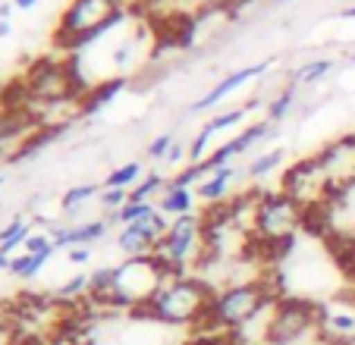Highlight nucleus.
Wrapping results in <instances>:
<instances>
[{
    "mask_svg": "<svg viewBox=\"0 0 355 345\" xmlns=\"http://www.w3.org/2000/svg\"><path fill=\"white\" fill-rule=\"evenodd\" d=\"M214 295L217 285L211 279L195 273H173L151 299V305L139 314L161 326H205Z\"/></svg>",
    "mask_w": 355,
    "mask_h": 345,
    "instance_id": "obj_1",
    "label": "nucleus"
},
{
    "mask_svg": "<svg viewBox=\"0 0 355 345\" xmlns=\"http://www.w3.org/2000/svg\"><path fill=\"white\" fill-rule=\"evenodd\" d=\"M309 229V211L295 204L286 192H258L252 211V251L280 254Z\"/></svg>",
    "mask_w": 355,
    "mask_h": 345,
    "instance_id": "obj_2",
    "label": "nucleus"
},
{
    "mask_svg": "<svg viewBox=\"0 0 355 345\" xmlns=\"http://www.w3.org/2000/svg\"><path fill=\"white\" fill-rule=\"evenodd\" d=\"M280 299L283 295L270 289L268 279H245V283L220 285L214 301H211L205 326L223 330V333H236L245 324H252L255 317H261L264 311H270Z\"/></svg>",
    "mask_w": 355,
    "mask_h": 345,
    "instance_id": "obj_3",
    "label": "nucleus"
},
{
    "mask_svg": "<svg viewBox=\"0 0 355 345\" xmlns=\"http://www.w3.org/2000/svg\"><path fill=\"white\" fill-rule=\"evenodd\" d=\"M173 276L167 267L157 260V254H141V258H123L114 264V283H110L107 308H129V311H145L164 283Z\"/></svg>",
    "mask_w": 355,
    "mask_h": 345,
    "instance_id": "obj_4",
    "label": "nucleus"
},
{
    "mask_svg": "<svg viewBox=\"0 0 355 345\" xmlns=\"http://www.w3.org/2000/svg\"><path fill=\"white\" fill-rule=\"evenodd\" d=\"M123 19L120 0H69L57 22V44L63 51H76L82 44H92L110 26Z\"/></svg>",
    "mask_w": 355,
    "mask_h": 345,
    "instance_id": "obj_5",
    "label": "nucleus"
},
{
    "mask_svg": "<svg viewBox=\"0 0 355 345\" xmlns=\"http://www.w3.org/2000/svg\"><path fill=\"white\" fill-rule=\"evenodd\" d=\"M19 94L26 100L47 104V107L69 104V100L76 104L82 94V79L76 76L69 60H54V57H51V60L32 63V69H28L26 79H22Z\"/></svg>",
    "mask_w": 355,
    "mask_h": 345,
    "instance_id": "obj_6",
    "label": "nucleus"
},
{
    "mask_svg": "<svg viewBox=\"0 0 355 345\" xmlns=\"http://www.w3.org/2000/svg\"><path fill=\"white\" fill-rule=\"evenodd\" d=\"M318 333H321V305L309 299H295V295H283L270 311L264 345H302Z\"/></svg>",
    "mask_w": 355,
    "mask_h": 345,
    "instance_id": "obj_7",
    "label": "nucleus"
},
{
    "mask_svg": "<svg viewBox=\"0 0 355 345\" xmlns=\"http://www.w3.org/2000/svg\"><path fill=\"white\" fill-rule=\"evenodd\" d=\"M155 254L170 273H189V267L205 258V217L186 213V217L170 220Z\"/></svg>",
    "mask_w": 355,
    "mask_h": 345,
    "instance_id": "obj_8",
    "label": "nucleus"
},
{
    "mask_svg": "<svg viewBox=\"0 0 355 345\" xmlns=\"http://www.w3.org/2000/svg\"><path fill=\"white\" fill-rule=\"evenodd\" d=\"M355 229V179L336 182L324 204L309 213V233L324 236L334 245Z\"/></svg>",
    "mask_w": 355,
    "mask_h": 345,
    "instance_id": "obj_9",
    "label": "nucleus"
},
{
    "mask_svg": "<svg viewBox=\"0 0 355 345\" xmlns=\"http://www.w3.org/2000/svg\"><path fill=\"white\" fill-rule=\"evenodd\" d=\"M330 188H334V182H330V176L324 172L318 154L315 157L295 160V163L283 172V182H280V192H286L295 204H302L309 213L324 204V198L330 195Z\"/></svg>",
    "mask_w": 355,
    "mask_h": 345,
    "instance_id": "obj_10",
    "label": "nucleus"
},
{
    "mask_svg": "<svg viewBox=\"0 0 355 345\" xmlns=\"http://www.w3.org/2000/svg\"><path fill=\"white\" fill-rule=\"evenodd\" d=\"M170 226V217H164L161 211H155L151 217L139 220V223H129V226H120L116 233V248L120 254L126 258H141V254H155L157 242L164 239Z\"/></svg>",
    "mask_w": 355,
    "mask_h": 345,
    "instance_id": "obj_11",
    "label": "nucleus"
},
{
    "mask_svg": "<svg viewBox=\"0 0 355 345\" xmlns=\"http://www.w3.org/2000/svg\"><path fill=\"white\" fill-rule=\"evenodd\" d=\"M318 160H321L324 172L330 176V182H346L355 179V132H346L340 139L327 141V145L318 151Z\"/></svg>",
    "mask_w": 355,
    "mask_h": 345,
    "instance_id": "obj_12",
    "label": "nucleus"
},
{
    "mask_svg": "<svg viewBox=\"0 0 355 345\" xmlns=\"http://www.w3.org/2000/svg\"><path fill=\"white\" fill-rule=\"evenodd\" d=\"M268 69H270V60H261V63H252V67H242V69H236V73L223 76L220 82H214V85H211L208 94H201V98L195 100V104H192V113H201V110H211V107H217L220 100H227L230 94L239 91V88L248 85L252 79H261Z\"/></svg>",
    "mask_w": 355,
    "mask_h": 345,
    "instance_id": "obj_13",
    "label": "nucleus"
},
{
    "mask_svg": "<svg viewBox=\"0 0 355 345\" xmlns=\"http://www.w3.org/2000/svg\"><path fill=\"white\" fill-rule=\"evenodd\" d=\"M114 220L110 217H94L88 223H73V226H54L51 239L57 248H73V245H94L98 239H104Z\"/></svg>",
    "mask_w": 355,
    "mask_h": 345,
    "instance_id": "obj_14",
    "label": "nucleus"
},
{
    "mask_svg": "<svg viewBox=\"0 0 355 345\" xmlns=\"http://www.w3.org/2000/svg\"><path fill=\"white\" fill-rule=\"evenodd\" d=\"M195 192L192 188H180V186H164L161 198H157V211L164 213V217L176 220V217H186V213H195Z\"/></svg>",
    "mask_w": 355,
    "mask_h": 345,
    "instance_id": "obj_15",
    "label": "nucleus"
},
{
    "mask_svg": "<svg viewBox=\"0 0 355 345\" xmlns=\"http://www.w3.org/2000/svg\"><path fill=\"white\" fill-rule=\"evenodd\" d=\"M233 179H236V170H233V166H223V170L211 172L208 179L195 188V198H198L201 204H220V201L230 195Z\"/></svg>",
    "mask_w": 355,
    "mask_h": 345,
    "instance_id": "obj_16",
    "label": "nucleus"
},
{
    "mask_svg": "<svg viewBox=\"0 0 355 345\" xmlns=\"http://www.w3.org/2000/svg\"><path fill=\"white\" fill-rule=\"evenodd\" d=\"M104 192V186L101 182H79V186H69L67 192H63V198H60V207H63V217L73 223L76 220V213L82 211V207L88 204V201H94L98 195Z\"/></svg>",
    "mask_w": 355,
    "mask_h": 345,
    "instance_id": "obj_17",
    "label": "nucleus"
},
{
    "mask_svg": "<svg viewBox=\"0 0 355 345\" xmlns=\"http://www.w3.org/2000/svg\"><path fill=\"white\" fill-rule=\"evenodd\" d=\"M334 69H336V60H330V57H318V60H309V63H302L299 69H293L289 85H295V88L318 85V82H321L324 76H330Z\"/></svg>",
    "mask_w": 355,
    "mask_h": 345,
    "instance_id": "obj_18",
    "label": "nucleus"
},
{
    "mask_svg": "<svg viewBox=\"0 0 355 345\" xmlns=\"http://www.w3.org/2000/svg\"><path fill=\"white\" fill-rule=\"evenodd\" d=\"M32 226H35V223H28L26 217H19V213H16V217L10 220V223L3 226V229H0V251L13 254L16 248H22V245H26V239L35 233Z\"/></svg>",
    "mask_w": 355,
    "mask_h": 345,
    "instance_id": "obj_19",
    "label": "nucleus"
},
{
    "mask_svg": "<svg viewBox=\"0 0 355 345\" xmlns=\"http://www.w3.org/2000/svg\"><path fill=\"white\" fill-rule=\"evenodd\" d=\"M283 157H286V151H283V148L264 151L261 157L248 160V166H242V176H245V179H264V176H270V172L283 163Z\"/></svg>",
    "mask_w": 355,
    "mask_h": 345,
    "instance_id": "obj_20",
    "label": "nucleus"
},
{
    "mask_svg": "<svg viewBox=\"0 0 355 345\" xmlns=\"http://www.w3.org/2000/svg\"><path fill=\"white\" fill-rule=\"evenodd\" d=\"M295 107V85H286L280 94H274V98L268 100V110H264V120L274 123V126H280L283 120H286L289 113H293Z\"/></svg>",
    "mask_w": 355,
    "mask_h": 345,
    "instance_id": "obj_21",
    "label": "nucleus"
},
{
    "mask_svg": "<svg viewBox=\"0 0 355 345\" xmlns=\"http://www.w3.org/2000/svg\"><path fill=\"white\" fill-rule=\"evenodd\" d=\"M155 211H157V201H126L116 213H110V220L116 226H129V223H139V220L151 217Z\"/></svg>",
    "mask_w": 355,
    "mask_h": 345,
    "instance_id": "obj_22",
    "label": "nucleus"
},
{
    "mask_svg": "<svg viewBox=\"0 0 355 345\" xmlns=\"http://www.w3.org/2000/svg\"><path fill=\"white\" fill-rule=\"evenodd\" d=\"M258 104H261V100L255 98V100H248V104L236 107V110H223V113H217L214 120H208V126L214 129V132H227V129H236V126H239V123H242V120H245V116H248V113L255 110Z\"/></svg>",
    "mask_w": 355,
    "mask_h": 345,
    "instance_id": "obj_23",
    "label": "nucleus"
},
{
    "mask_svg": "<svg viewBox=\"0 0 355 345\" xmlns=\"http://www.w3.org/2000/svg\"><path fill=\"white\" fill-rule=\"evenodd\" d=\"M47 260H51V254H28V251H22V254H16V258H13L10 273H16L19 279H32V276H38V273L44 270Z\"/></svg>",
    "mask_w": 355,
    "mask_h": 345,
    "instance_id": "obj_24",
    "label": "nucleus"
},
{
    "mask_svg": "<svg viewBox=\"0 0 355 345\" xmlns=\"http://www.w3.org/2000/svg\"><path fill=\"white\" fill-rule=\"evenodd\" d=\"M164 186H167V179L161 172H148L145 179H139L129 188V201H155V195H161Z\"/></svg>",
    "mask_w": 355,
    "mask_h": 345,
    "instance_id": "obj_25",
    "label": "nucleus"
},
{
    "mask_svg": "<svg viewBox=\"0 0 355 345\" xmlns=\"http://www.w3.org/2000/svg\"><path fill=\"white\" fill-rule=\"evenodd\" d=\"M139 176H141V163H123V166H116L101 186L104 188H132L135 182H139Z\"/></svg>",
    "mask_w": 355,
    "mask_h": 345,
    "instance_id": "obj_26",
    "label": "nucleus"
},
{
    "mask_svg": "<svg viewBox=\"0 0 355 345\" xmlns=\"http://www.w3.org/2000/svg\"><path fill=\"white\" fill-rule=\"evenodd\" d=\"M211 139H214V129L205 123V126L198 129V135L189 141V163H201V160H205V151H208Z\"/></svg>",
    "mask_w": 355,
    "mask_h": 345,
    "instance_id": "obj_27",
    "label": "nucleus"
},
{
    "mask_svg": "<svg viewBox=\"0 0 355 345\" xmlns=\"http://www.w3.org/2000/svg\"><path fill=\"white\" fill-rule=\"evenodd\" d=\"M22 251H28V254H51V258H54L57 245H54V239H51V233H32L26 239V245H22Z\"/></svg>",
    "mask_w": 355,
    "mask_h": 345,
    "instance_id": "obj_28",
    "label": "nucleus"
},
{
    "mask_svg": "<svg viewBox=\"0 0 355 345\" xmlns=\"http://www.w3.org/2000/svg\"><path fill=\"white\" fill-rule=\"evenodd\" d=\"M126 201H129V188H104V192L98 195V204L107 213H116Z\"/></svg>",
    "mask_w": 355,
    "mask_h": 345,
    "instance_id": "obj_29",
    "label": "nucleus"
},
{
    "mask_svg": "<svg viewBox=\"0 0 355 345\" xmlns=\"http://www.w3.org/2000/svg\"><path fill=\"white\" fill-rule=\"evenodd\" d=\"M57 295H60V299H79V295H88V276L85 273H76L73 279H67V283L60 285V289H57Z\"/></svg>",
    "mask_w": 355,
    "mask_h": 345,
    "instance_id": "obj_30",
    "label": "nucleus"
},
{
    "mask_svg": "<svg viewBox=\"0 0 355 345\" xmlns=\"http://www.w3.org/2000/svg\"><path fill=\"white\" fill-rule=\"evenodd\" d=\"M0 345H19V324L7 311H0Z\"/></svg>",
    "mask_w": 355,
    "mask_h": 345,
    "instance_id": "obj_31",
    "label": "nucleus"
},
{
    "mask_svg": "<svg viewBox=\"0 0 355 345\" xmlns=\"http://www.w3.org/2000/svg\"><path fill=\"white\" fill-rule=\"evenodd\" d=\"M176 141V135L173 132H161L155 141H148V148H145V154H148V160H164L167 157V151H170V145Z\"/></svg>",
    "mask_w": 355,
    "mask_h": 345,
    "instance_id": "obj_32",
    "label": "nucleus"
},
{
    "mask_svg": "<svg viewBox=\"0 0 355 345\" xmlns=\"http://www.w3.org/2000/svg\"><path fill=\"white\" fill-rule=\"evenodd\" d=\"M186 3H192V7H198V10H214V13H220V10H236L239 3H245V0H186Z\"/></svg>",
    "mask_w": 355,
    "mask_h": 345,
    "instance_id": "obj_33",
    "label": "nucleus"
},
{
    "mask_svg": "<svg viewBox=\"0 0 355 345\" xmlns=\"http://www.w3.org/2000/svg\"><path fill=\"white\" fill-rule=\"evenodd\" d=\"M330 248H334L336 254H343V260H349V264H355V229H352V233H349L343 242H334V245H330Z\"/></svg>",
    "mask_w": 355,
    "mask_h": 345,
    "instance_id": "obj_34",
    "label": "nucleus"
},
{
    "mask_svg": "<svg viewBox=\"0 0 355 345\" xmlns=\"http://www.w3.org/2000/svg\"><path fill=\"white\" fill-rule=\"evenodd\" d=\"M189 157V145H182L180 139L170 145V151H167V157H164V163H180V160H186Z\"/></svg>",
    "mask_w": 355,
    "mask_h": 345,
    "instance_id": "obj_35",
    "label": "nucleus"
},
{
    "mask_svg": "<svg viewBox=\"0 0 355 345\" xmlns=\"http://www.w3.org/2000/svg\"><path fill=\"white\" fill-rule=\"evenodd\" d=\"M67 258H69V264L82 267V264H88L92 251H88V245H73V248H67Z\"/></svg>",
    "mask_w": 355,
    "mask_h": 345,
    "instance_id": "obj_36",
    "label": "nucleus"
},
{
    "mask_svg": "<svg viewBox=\"0 0 355 345\" xmlns=\"http://www.w3.org/2000/svg\"><path fill=\"white\" fill-rule=\"evenodd\" d=\"M13 7H16V10H22V13H28V10L38 7V0H13Z\"/></svg>",
    "mask_w": 355,
    "mask_h": 345,
    "instance_id": "obj_37",
    "label": "nucleus"
},
{
    "mask_svg": "<svg viewBox=\"0 0 355 345\" xmlns=\"http://www.w3.org/2000/svg\"><path fill=\"white\" fill-rule=\"evenodd\" d=\"M13 0H3V3H0V19H10V16H13Z\"/></svg>",
    "mask_w": 355,
    "mask_h": 345,
    "instance_id": "obj_38",
    "label": "nucleus"
},
{
    "mask_svg": "<svg viewBox=\"0 0 355 345\" xmlns=\"http://www.w3.org/2000/svg\"><path fill=\"white\" fill-rule=\"evenodd\" d=\"M10 35H13V26H10V19H0V41H7Z\"/></svg>",
    "mask_w": 355,
    "mask_h": 345,
    "instance_id": "obj_39",
    "label": "nucleus"
},
{
    "mask_svg": "<svg viewBox=\"0 0 355 345\" xmlns=\"http://www.w3.org/2000/svg\"><path fill=\"white\" fill-rule=\"evenodd\" d=\"M10 264H13V254L0 251V270H10Z\"/></svg>",
    "mask_w": 355,
    "mask_h": 345,
    "instance_id": "obj_40",
    "label": "nucleus"
},
{
    "mask_svg": "<svg viewBox=\"0 0 355 345\" xmlns=\"http://www.w3.org/2000/svg\"><path fill=\"white\" fill-rule=\"evenodd\" d=\"M340 19H355V7H346V10H343Z\"/></svg>",
    "mask_w": 355,
    "mask_h": 345,
    "instance_id": "obj_41",
    "label": "nucleus"
},
{
    "mask_svg": "<svg viewBox=\"0 0 355 345\" xmlns=\"http://www.w3.org/2000/svg\"><path fill=\"white\" fill-rule=\"evenodd\" d=\"M346 67H355V53H352V57H349V60H346Z\"/></svg>",
    "mask_w": 355,
    "mask_h": 345,
    "instance_id": "obj_42",
    "label": "nucleus"
},
{
    "mask_svg": "<svg viewBox=\"0 0 355 345\" xmlns=\"http://www.w3.org/2000/svg\"><path fill=\"white\" fill-rule=\"evenodd\" d=\"M3 182H7V176H3V172H0V186H3Z\"/></svg>",
    "mask_w": 355,
    "mask_h": 345,
    "instance_id": "obj_43",
    "label": "nucleus"
},
{
    "mask_svg": "<svg viewBox=\"0 0 355 345\" xmlns=\"http://www.w3.org/2000/svg\"><path fill=\"white\" fill-rule=\"evenodd\" d=\"M274 3H293V0H274Z\"/></svg>",
    "mask_w": 355,
    "mask_h": 345,
    "instance_id": "obj_44",
    "label": "nucleus"
}]
</instances>
